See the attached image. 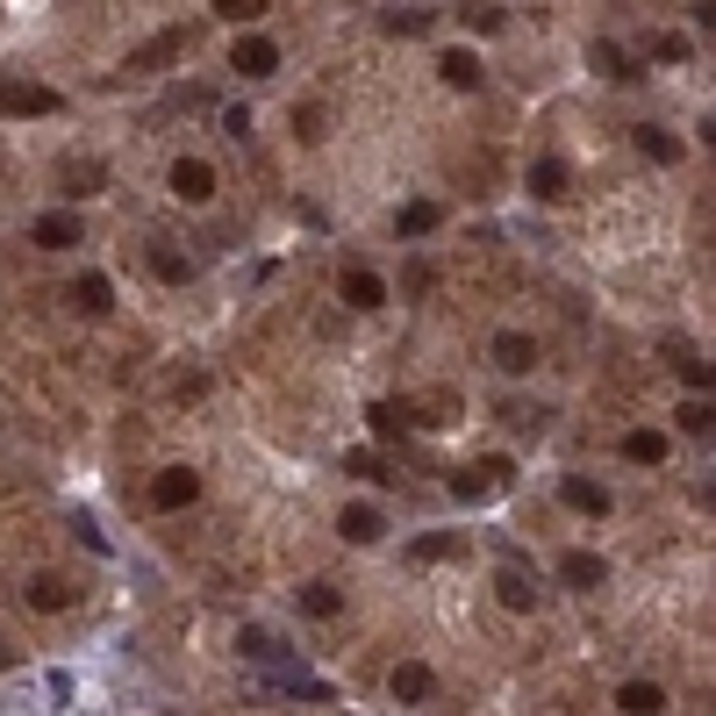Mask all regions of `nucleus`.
Segmentation results:
<instances>
[{
    "label": "nucleus",
    "instance_id": "nucleus-1",
    "mask_svg": "<svg viewBox=\"0 0 716 716\" xmlns=\"http://www.w3.org/2000/svg\"><path fill=\"white\" fill-rule=\"evenodd\" d=\"M65 94L58 86H37V80H0V115H58Z\"/></svg>",
    "mask_w": 716,
    "mask_h": 716
},
{
    "label": "nucleus",
    "instance_id": "nucleus-2",
    "mask_svg": "<svg viewBox=\"0 0 716 716\" xmlns=\"http://www.w3.org/2000/svg\"><path fill=\"white\" fill-rule=\"evenodd\" d=\"M230 72H243V80H266V72H280V43H272V37H237Z\"/></svg>",
    "mask_w": 716,
    "mask_h": 716
},
{
    "label": "nucleus",
    "instance_id": "nucleus-3",
    "mask_svg": "<svg viewBox=\"0 0 716 716\" xmlns=\"http://www.w3.org/2000/svg\"><path fill=\"white\" fill-rule=\"evenodd\" d=\"M179 51H187V29H165V37L129 51V72H165V65H179Z\"/></svg>",
    "mask_w": 716,
    "mask_h": 716
},
{
    "label": "nucleus",
    "instance_id": "nucleus-4",
    "mask_svg": "<svg viewBox=\"0 0 716 716\" xmlns=\"http://www.w3.org/2000/svg\"><path fill=\"white\" fill-rule=\"evenodd\" d=\"M194 495H201V474H187V466H165V474L151 480V509H187Z\"/></svg>",
    "mask_w": 716,
    "mask_h": 716
},
{
    "label": "nucleus",
    "instance_id": "nucleus-5",
    "mask_svg": "<svg viewBox=\"0 0 716 716\" xmlns=\"http://www.w3.org/2000/svg\"><path fill=\"white\" fill-rule=\"evenodd\" d=\"M173 194L201 208L208 194H216V165H208V158H173Z\"/></svg>",
    "mask_w": 716,
    "mask_h": 716
},
{
    "label": "nucleus",
    "instance_id": "nucleus-6",
    "mask_svg": "<svg viewBox=\"0 0 716 716\" xmlns=\"http://www.w3.org/2000/svg\"><path fill=\"white\" fill-rule=\"evenodd\" d=\"M338 294H344V309H380V301H387V287H380V272H365V266H352V272H344V280H338Z\"/></svg>",
    "mask_w": 716,
    "mask_h": 716
},
{
    "label": "nucleus",
    "instance_id": "nucleus-7",
    "mask_svg": "<svg viewBox=\"0 0 716 716\" xmlns=\"http://www.w3.org/2000/svg\"><path fill=\"white\" fill-rule=\"evenodd\" d=\"M338 530H344V544H380V538H387V516L365 509V501H352V509L338 516Z\"/></svg>",
    "mask_w": 716,
    "mask_h": 716
},
{
    "label": "nucleus",
    "instance_id": "nucleus-8",
    "mask_svg": "<svg viewBox=\"0 0 716 716\" xmlns=\"http://www.w3.org/2000/svg\"><path fill=\"white\" fill-rule=\"evenodd\" d=\"M387 688L402 695V703H430V695H437V674H430V666H416V660H402L387 674Z\"/></svg>",
    "mask_w": 716,
    "mask_h": 716
},
{
    "label": "nucleus",
    "instance_id": "nucleus-9",
    "mask_svg": "<svg viewBox=\"0 0 716 716\" xmlns=\"http://www.w3.org/2000/svg\"><path fill=\"white\" fill-rule=\"evenodd\" d=\"M495 595H501V609H516V616H523V609H538V581H530L523 567H501L495 573Z\"/></svg>",
    "mask_w": 716,
    "mask_h": 716
},
{
    "label": "nucleus",
    "instance_id": "nucleus-10",
    "mask_svg": "<svg viewBox=\"0 0 716 716\" xmlns=\"http://www.w3.org/2000/svg\"><path fill=\"white\" fill-rule=\"evenodd\" d=\"M559 501H567V509H581V516H609V487L602 480H559Z\"/></svg>",
    "mask_w": 716,
    "mask_h": 716
},
{
    "label": "nucleus",
    "instance_id": "nucleus-11",
    "mask_svg": "<svg viewBox=\"0 0 716 716\" xmlns=\"http://www.w3.org/2000/svg\"><path fill=\"white\" fill-rule=\"evenodd\" d=\"M637 151H645L652 165H681V151H688V144H681L674 129H660V122H637Z\"/></svg>",
    "mask_w": 716,
    "mask_h": 716
},
{
    "label": "nucleus",
    "instance_id": "nucleus-12",
    "mask_svg": "<svg viewBox=\"0 0 716 716\" xmlns=\"http://www.w3.org/2000/svg\"><path fill=\"white\" fill-rule=\"evenodd\" d=\"M495 365L501 373H530V365H538V344H530L523 330H501L495 338Z\"/></svg>",
    "mask_w": 716,
    "mask_h": 716
},
{
    "label": "nucleus",
    "instance_id": "nucleus-13",
    "mask_svg": "<svg viewBox=\"0 0 716 716\" xmlns=\"http://www.w3.org/2000/svg\"><path fill=\"white\" fill-rule=\"evenodd\" d=\"M65 201H80V194H101V179H108V165L101 158H65Z\"/></svg>",
    "mask_w": 716,
    "mask_h": 716
},
{
    "label": "nucleus",
    "instance_id": "nucleus-14",
    "mask_svg": "<svg viewBox=\"0 0 716 716\" xmlns=\"http://www.w3.org/2000/svg\"><path fill=\"white\" fill-rule=\"evenodd\" d=\"M29 237H37L43 251H72V243H80V216H65V208H58V216H37Z\"/></svg>",
    "mask_w": 716,
    "mask_h": 716
},
{
    "label": "nucleus",
    "instance_id": "nucleus-15",
    "mask_svg": "<svg viewBox=\"0 0 716 716\" xmlns=\"http://www.w3.org/2000/svg\"><path fill=\"white\" fill-rule=\"evenodd\" d=\"M559 581L588 595V588H602V581H609V567H602L595 552H567V559H559Z\"/></svg>",
    "mask_w": 716,
    "mask_h": 716
},
{
    "label": "nucleus",
    "instance_id": "nucleus-16",
    "mask_svg": "<svg viewBox=\"0 0 716 716\" xmlns=\"http://www.w3.org/2000/svg\"><path fill=\"white\" fill-rule=\"evenodd\" d=\"M616 709H623V716H660V709H666V688H660V681H623Z\"/></svg>",
    "mask_w": 716,
    "mask_h": 716
},
{
    "label": "nucleus",
    "instance_id": "nucleus-17",
    "mask_svg": "<svg viewBox=\"0 0 716 716\" xmlns=\"http://www.w3.org/2000/svg\"><path fill=\"white\" fill-rule=\"evenodd\" d=\"M567 187H573L567 158H538V165H530V194H538V201H559Z\"/></svg>",
    "mask_w": 716,
    "mask_h": 716
},
{
    "label": "nucleus",
    "instance_id": "nucleus-18",
    "mask_svg": "<svg viewBox=\"0 0 716 716\" xmlns=\"http://www.w3.org/2000/svg\"><path fill=\"white\" fill-rule=\"evenodd\" d=\"M72 301H80V315H108V309H115V287H108V272H80Z\"/></svg>",
    "mask_w": 716,
    "mask_h": 716
},
{
    "label": "nucleus",
    "instance_id": "nucleus-19",
    "mask_svg": "<svg viewBox=\"0 0 716 716\" xmlns=\"http://www.w3.org/2000/svg\"><path fill=\"white\" fill-rule=\"evenodd\" d=\"M29 609H43V616H65V609H72V588L58 581V573H37V581H29Z\"/></svg>",
    "mask_w": 716,
    "mask_h": 716
},
{
    "label": "nucleus",
    "instance_id": "nucleus-20",
    "mask_svg": "<svg viewBox=\"0 0 716 716\" xmlns=\"http://www.w3.org/2000/svg\"><path fill=\"white\" fill-rule=\"evenodd\" d=\"M437 72H445V86H459V94H474V86H480V58L474 51H445V58H437Z\"/></svg>",
    "mask_w": 716,
    "mask_h": 716
},
{
    "label": "nucleus",
    "instance_id": "nucleus-21",
    "mask_svg": "<svg viewBox=\"0 0 716 716\" xmlns=\"http://www.w3.org/2000/svg\"><path fill=\"white\" fill-rule=\"evenodd\" d=\"M437 216H445L437 201H408L402 216H394V230H402V237H430V230H437Z\"/></svg>",
    "mask_w": 716,
    "mask_h": 716
},
{
    "label": "nucleus",
    "instance_id": "nucleus-22",
    "mask_svg": "<svg viewBox=\"0 0 716 716\" xmlns=\"http://www.w3.org/2000/svg\"><path fill=\"white\" fill-rule=\"evenodd\" d=\"M623 459H631V466H660L666 459V437L660 430H631V437H623Z\"/></svg>",
    "mask_w": 716,
    "mask_h": 716
},
{
    "label": "nucleus",
    "instance_id": "nucleus-23",
    "mask_svg": "<svg viewBox=\"0 0 716 716\" xmlns=\"http://www.w3.org/2000/svg\"><path fill=\"white\" fill-rule=\"evenodd\" d=\"M430 22H437V8H430V0H416V8H394V14H387V29H394V37H423Z\"/></svg>",
    "mask_w": 716,
    "mask_h": 716
},
{
    "label": "nucleus",
    "instance_id": "nucleus-24",
    "mask_svg": "<svg viewBox=\"0 0 716 716\" xmlns=\"http://www.w3.org/2000/svg\"><path fill=\"white\" fill-rule=\"evenodd\" d=\"M588 58H595V65L609 72V80H637V65H631V51H623V43H609V37H602V43H595V51H588Z\"/></svg>",
    "mask_w": 716,
    "mask_h": 716
},
{
    "label": "nucleus",
    "instance_id": "nucleus-25",
    "mask_svg": "<svg viewBox=\"0 0 716 716\" xmlns=\"http://www.w3.org/2000/svg\"><path fill=\"white\" fill-rule=\"evenodd\" d=\"M301 609H309V616H338V609H344V595H338L330 581H309V588H301Z\"/></svg>",
    "mask_w": 716,
    "mask_h": 716
},
{
    "label": "nucleus",
    "instance_id": "nucleus-26",
    "mask_svg": "<svg viewBox=\"0 0 716 716\" xmlns=\"http://www.w3.org/2000/svg\"><path fill=\"white\" fill-rule=\"evenodd\" d=\"M151 272H158V280H173V287H187V280H194V258H179V251H151Z\"/></svg>",
    "mask_w": 716,
    "mask_h": 716
},
{
    "label": "nucleus",
    "instance_id": "nucleus-27",
    "mask_svg": "<svg viewBox=\"0 0 716 716\" xmlns=\"http://www.w3.org/2000/svg\"><path fill=\"white\" fill-rule=\"evenodd\" d=\"M674 423H681L688 437H709V423H716V416H709V394H703V402H681V408H674Z\"/></svg>",
    "mask_w": 716,
    "mask_h": 716
},
{
    "label": "nucleus",
    "instance_id": "nucleus-28",
    "mask_svg": "<svg viewBox=\"0 0 716 716\" xmlns=\"http://www.w3.org/2000/svg\"><path fill=\"white\" fill-rule=\"evenodd\" d=\"M452 495H459V501H487V495H495V480H487V466H466V474L452 480Z\"/></svg>",
    "mask_w": 716,
    "mask_h": 716
},
{
    "label": "nucleus",
    "instance_id": "nucleus-29",
    "mask_svg": "<svg viewBox=\"0 0 716 716\" xmlns=\"http://www.w3.org/2000/svg\"><path fill=\"white\" fill-rule=\"evenodd\" d=\"M365 416H373V430H380V437H394V430L408 423V408H402V402H373Z\"/></svg>",
    "mask_w": 716,
    "mask_h": 716
},
{
    "label": "nucleus",
    "instance_id": "nucleus-30",
    "mask_svg": "<svg viewBox=\"0 0 716 716\" xmlns=\"http://www.w3.org/2000/svg\"><path fill=\"white\" fill-rule=\"evenodd\" d=\"M344 474H359V480H394L380 452H352V459H344Z\"/></svg>",
    "mask_w": 716,
    "mask_h": 716
},
{
    "label": "nucleus",
    "instance_id": "nucleus-31",
    "mask_svg": "<svg viewBox=\"0 0 716 716\" xmlns=\"http://www.w3.org/2000/svg\"><path fill=\"white\" fill-rule=\"evenodd\" d=\"M243 652L266 660V666H280V637H272V631H243Z\"/></svg>",
    "mask_w": 716,
    "mask_h": 716
},
{
    "label": "nucleus",
    "instance_id": "nucleus-32",
    "mask_svg": "<svg viewBox=\"0 0 716 716\" xmlns=\"http://www.w3.org/2000/svg\"><path fill=\"white\" fill-rule=\"evenodd\" d=\"M674 373H681V380H688V387H703V394H709V359H695V352H681V359H674Z\"/></svg>",
    "mask_w": 716,
    "mask_h": 716
},
{
    "label": "nucleus",
    "instance_id": "nucleus-33",
    "mask_svg": "<svg viewBox=\"0 0 716 716\" xmlns=\"http://www.w3.org/2000/svg\"><path fill=\"white\" fill-rule=\"evenodd\" d=\"M652 58L660 65H688V37H652Z\"/></svg>",
    "mask_w": 716,
    "mask_h": 716
},
{
    "label": "nucleus",
    "instance_id": "nucleus-34",
    "mask_svg": "<svg viewBox=\"0 0 716 716\" xmlns=\"http://www.w3.org/2000/svg\"><path fill=\"white\" fill-rule=\"evenodd\" d=\"M208 8L230 14V22H258V14H266V0H208Z\"/></svg>",
    "mask_w": 716,
    "mask_h": 716
},
{
    "label": "nucleus",
    "instance_id": "nucleus-35",
    "mask_svg": "<svg viewBox=\"0 0 716 716\" xmlns=\"http://www.w3.org/2000/svg\"><path fill=\"white\" fill-rule=\"evenodd\" d=\"M416 559H459V538H445V530H437V538H416Z\"/></svg>",
    "mask_w": 716,
    "mask_h": 716
},
{
    "label": "nucleus",
    "instance_id": "nucleus-36",
    "mask_svg": "<svg viewBox=\"0 0 716 716\" xmlns=\"http://www.w3.org/2000/svg\"><path fill=\"white\" fill-rule=\"evenodd\" d=\"M294 129H301V136H309V144H315V136H323V108H294Z\"/></svg>",
    "mask_w": 716,
    "mask_h": 716
},
{
    "label": "nucleus",
    "instance_id": "nucleus-37",
    "mask_svg": "<svg viewBox=\"0 0 716 716\" xmlns=\"http://www.w3.org/2000/svg\"><path fill=\"white\" fill-rule=\"evenodd\" d=\"M0 666H14V652H8V645H0Z\"/></svg>",
    "mask_w": 716,
    "mask_h": 716
}]
</instances>
